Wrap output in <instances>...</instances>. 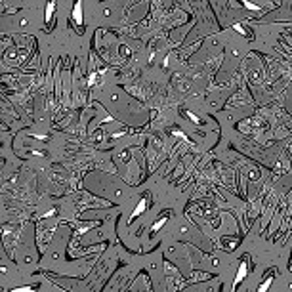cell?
Returning a JSON list of instances; mask_svg holds the SVG:
<instances>
[{
	"mask_svg": "<svg viewBox=\"0 0 292 292\" xmlns=\"http://www.w3.org/2000/svg\"><path fill=\"white\" fill-rule=\"evenodd\" d=\"M244 275H246V265H241V269H239V273H237V279H235V285H239L241 283V281L244 279Z\"/></svg>",
	"mask_w": 292,
	"mask_h": 292,
	"instance_id": "cell-1",
	"label": "cell"
},
{
	"mask_svg": "<svg viewBox=\"0 0 292 292\" xmlns=\"http://www.w3.org/2000/svg\"><path fill=\"white\" fill-rule=\"evenodd\" d=\"M145 206H147V202H139V204H138V208H136V210H134V214H132V220H134V218H138L139 216V214H142L143 210H145Z\"/></svg>",
	"mask_w": 292,
	"mask_h": 292,
	"instance_id": "cell-2",
	"label": "cell"
},
{
	"mask_svg": "<svg viewBox=\"0 0 292 292\" xmlns=\"http://www.w3.org/2000/svg\"><path fill=\"white\" fill-rule=\"evenodd\" d=\"M271 281H273V279H271V277H267V279H265V281H264V283H262V285H260V288H258V292H267V288H269V285H271Z\"/></svg>",
	"mask_w": 292,
	"mask_h": 292,
	"instance_id": "cell-3",
	"label": "cell"
},
{
	"mask_svg": "<svg viewBox=\"0 0 292 292\" xmlns=\"http://www.w3.org/2000/svg\"><path fill=\"white\" fill-rule=\"evenodd\" d=\"M166 220H168V218H166V214H164V216L160 218L159 222H155V225H153V231H157V229H160V227H162V223H164Z\"/></svg>",
	"mask_w": 292,
	"mask_h": 292,
	"instance_id": "cell-4",
	"label": "cell"
},
{
	"mask_svg": "<svg viewBox=\"0 0 292 292\" xmlns=\"http://www.w3.org/2000/svg\"><path fill=\"white\" fill-rule=\"evenodd\" d=\"M13 292H33V288L27 286V288H19V290H13Z\"/></svg>",
	"mask_w": 292,
	"mask_h": 292,
	"instance_id": "cell-5",
	"label": "cell"
}]
</instances>
